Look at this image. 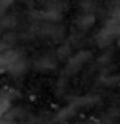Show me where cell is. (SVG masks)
Wrapping results in <instances>:
<instances>
[{"label": "cell", "instance_id": "cell-1", "mask_svg": "<svg viewBox=\"0 0 120 124\" xmlns=\"http://www.w3.org/2000/svg\"><path fill=\"white\" fill-rule=\"evenodd\" d=\"M119 38H120V24L112 23L110 26H105L97 33V44L100 47H105V46H110L111 42H114Z\"/></svg>", "mask_w": 120, "mask_h": 124}, {"label": "cell", "instance_id": "cell-2", "mask_svg": "<svg viewBox=\"0 0 120 124\" xmlns=\"http://www.w3.org/2000/svg\"><path fill=\"white\" fill-rule=\"evenodd\" d=\"M90 59H91V53L90 52H79L76 54H73V56L68 59V64L65 67V73L73 74V73L79 71Z\"/></svg>", "mask_w": 120, "mask_h": 124}, {"label": "cell", "instance_id": "cell-3", "mask_svg": "<svg viewBox=\"0 0 120 124\" xmlns=\"http://www.w3.org/2000/svg\"><path fill=\"white\" fill-rule=\"evenodd\" d=\"M35 67L41 71H49V70H53L56 67V59L52 56H43L40 59L35 61Z\"/></svg>", "mask_w": 120, "mask_h": 124}, {"label": "cell", "instance_id": "cell-4", "mask_svg": "<svg viewBox=\"0 0 120 124\" xmlns=\"http://www.w3.org/2000/svg\"><path fill=\"white\" fill-rule=\"evenodd\" d=\"M8 70H9L12 74H15V76H20V74H23L24 71L28 70V62L24 61V59H21V56H20V58L15 59V61L8 67Z\"/></svg>", "mask_w": 120, "mask_h": 124}, {"label": "cell", "instance_id": "cell-5", "mask_svg": "<svg viewBox=\"0 0 120 124\" xmlns=\"http://www.w3.org/2000/svg\"><path fill=\"white\" fill-rule=\"evenodd\" d=\"M94 23H96V17H94L93 14H85V15H81L78 18V26L82 27V29L91 27Z\"/></svg>", "mask_w": 120, "mask_h": 124}, {"label": "cell", "instance_id": "cell-6", "mask_svg": "<svg viewBox=\"0 0 120 124\" xmlns=\"http://www.w3.org/2000/svg\"><path fill=\"white\" fill-rule=\"evenodd\" d=\"M41 18H44L46 21H59L61 12L58 9H46L41 12Z\"/></svg>", "mask_w": 120, "mask_h": 124}, {"label": "cell", "instance_id": "cell-7", "mask_svg": "<svg viewBox=\"0 0 120 124\" xmlns=\"http://www.w3.org/2000/svg\"><path fill=\"white\" fill-rule=\"evenodd\" d=\"M9 106H11L9 95H6V94H0V115H3V114L8 112Z\"/></svg>", "mask_w": 120, "mask_h": 124}, {"label": "cell", "instance_id": "cell-8", "mask_svg": "<svg viewBox=\"0 0 120 124\" xmlns=\"http://www.w3.org/2000/svg\"><path fill=\"white\" fill-rule=\"evenodd\" d=\"M47 35H49L52 39L58 41V39H61L62 36H64V30H62L61 27H50V29L47 30Z\"/></svg>", "mask_w": 120, "mask_h": 124}, {"label": "cell", "instance_id": "cell-9", "mask_svg": "<svg viewBox=\"0 0 120 124\" xmlns=\"http://www.w3.org/2000/svg\"><path fill=\"white\" fill-rule=\"evenodd\" d=\"M111 21L116 23V24H120V8H116L114 12H112V17H111Z\"/></svg>", "mask_w": 120, "mask_h": 124}, {"label": "cell", "instance_id": "cell-10", "mask_svg": "<svg viewBox=\"0 0 120 124\" xmlns=\"http://www.w3.org/2000/svg\"><path fill=\"white\" fill-rule=\"evenodd\" d=\"M12 3H14V0H0V11H6Z\"/></svg>", "mask_w": 120, "mask_h": 124}, {"label": "cell", "instance_id": "cell-11", "mask_svg": "<svg viewBox=\"0 0 120 124\" xmlns=\"http://www.w3.org/2000/svg\"><path fill=\"white\" fill-rule=\"evenodd\" d=\"M0 68H2V58H0Z\"/></svg>", "mask_w": 120, "mask_h": 124}, {"label": "cell", "instance_id": "cell-12", "mask_svg": "<svg viewBox=\"0 0 120 124\" xmlns=\"http://www.w3.org/2000/svg\"><path fill=\"white\" fill-rule=\"evenodd\" d=\"M119 47H120V38H119Z\"/></svg>", "mask_w": 120, "mask_h": 124}]
</instances>
